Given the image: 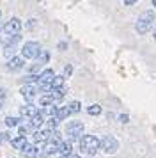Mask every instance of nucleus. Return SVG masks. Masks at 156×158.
I'll return each mask as SVG.
<instances>
[{
	"label": "nucleus",
	"mask_w": 156,
	"mask_h": 158,
	"mask_svg": "<svg viewBox=\"0 0 156 158\" xmlns=\"http://www.w3.org/2000/svg\"><path fill=\"white\" fill-rule=\"evenodd\" d=\"M20 30H21V20L20 18H11V20L4 25V32L11 37L20 36Z\"/></svg>",
	"instance_id": "0eeeda50"
},
{
	"label": "nucleus",
	"mask_w": 156,
	"mask_h": 158,
	"mask_svg": "<svg viewBox=\"0 0 156 158\" xmlns=\"http://www.w3.org/2000/svg\"><path fill=\"white\" fill-rule=\"evenodd\" d=\"M9 139H11V133H9V131H0V144L7 142Z\"/></svg>",
	"instance_id": "4be33fe9"
},
{
	"label": "nucleus",
	"mask_w": 156,
	"mask_h": 158,
	"mask_svg": "<svg viewBox=\"0 0 156 158\" xmlns=\"http://www.w3.org/2000/svg\"><path fill=\"white\" fill-rule=\"evenodd\" d=\"M6 124H7V126H11V128H13V126H20V119L9 115V117H6Z\"/></svg>",
	"instance_id": "412c9836"
},
{
	"label": "nucleus",
	"mask_w": 156,
	"mask_h": 158,
	"mask_svg": "<svg viewBox=\"0 0 156 158\" xmlns=\"http://www.w3.org/2000/svg\"><path fill=\"white\" fill-rule=\"evenodd\" d=\"M51 133H53V131H50V130H35L34 131L35 142H46V140H50Z\"/></svg>",
	"instance_id": "9b49d317"
},
{
	"label": "nucleus",
	"mask_w": 156,
	"mask_h": 158,
	"mask_svg": "<svg viewBox=\"0 0 156 158\" xmlns=\"http://www.w3.org/2000/svg\"><path fill=\"white\" fill-rule=\"evenodd\" d=\"M20 93L28 103H32V100H34V96H35V87L32 85V84H23V85L20 87Z\"/></svg>",
	"instance_id": "6e6552de"
},
{
	"label": "nucleus",
	"mask_w": 156,
	"mask_h": 158,
	"mask_svg": "<svg viewBox=\"0 0 156 158\" xmlns=\"http://www.w3.org/2000/svg\"><path fill=\"white\" fill-rule=\"evenodd\" d=\"M133 4H135L133 0H126V2H124V6H133Z\"/></svg>",
	"instance_id": "cd10ccee"
},
{
	"label": "nucleus",
	"mask_w": 156,
	"mask_h": 158,
	"mask_svg": "<svg viewBox=\"0 0 156 158\" xmlns=\"http://www.w3.org/2000/svg\"><path fill=\"white\" fill-rule=\"evenodd\" d=\"M119 119H121V123H128V121H129V115H128V114H121Z\"/></svg>",
	"instance_id": "393cba45"
},
{
	"label": "nucleus",
	"mask_w": 156,
	"mask_h": 158,
	"mask_svg": "<svg viewBox=\"0 0 156 158\" xmlns=\"http://www.w3.org/2000/svg\"><path fill=\"white\" fill-rule=\"evenodd\" d=\"M11 144H13L14 149H20V151H21L28 142H27V139H25V137H20V135H18L16 139H13V140H11Z\"/></svg>",
	"instance_id": "f3484780"
},
{
	"label": "nucleus",
	"mask_w": 156,
	"mask_h": 158,
	"mask_svg": "<svg viewBox=\"0 0 156 158\" xmlns=\"http://www.w3.org/2000/svg\"><path fill=\"white\" fill-rule=\"evenodd\" d=\"M41 44L37 41H27L21 48V57L23 59H37L41 53Z\"/></svg>",
	"instance_id": "7ed1b4c3"
},
{
	"label": "nucleus",
	"mask_w": 156,
	"mask_h": 158,
	"mask_svg": "<svg viewBox=\"0 0 156 158\" xmlns=\"http://www.w3.org/2000/svg\"><path fill=\"white\" fill-rule=\"evenodd\" d=\"M25 82H27V84H30V82H37V75H32V77L28 75V77H25Z\"/></svg>",
	"instance_id": "b1692460"
},
{
	"label": "nucleus",
	"mask_w": 156,
	"mask_h": 158,
	"mask_svg": "<svg viewBox=\"0 0 156 158\" xmlns=\"http://www.w3.org/2000/svg\"><path fill=\"white\" fill-rule=\"evenodd\" d=\"M87 114L89 115H99L101 114V107H99L98 103H94V105H91V107L87 108Z\"/></svg>",
	"instance_id": "aec40b11"
},
{
	"label": "nucleus",
	"mask_w": 156,
	"mask_h": 158,
	"mask_svg": "<svg viewBox=\"0 0 156 158\" xmlns=\"http://www.w3.org/2000/svg\"><path fill=\"white\" fill-rule=\"evenodd\" d=\"M37 59H39L41 62H46V60L50 59V53H48V52H41V53H39V57H37Z\"/></svg>",
	"instance_id": "5701e85b"
},
{
	"label": "nucleus",
	"mask_w": 156,
	"mask_h": 158,
	"mask_svg": "<svg viewBox=\"0 0 156 158\" xmlns=\"http://www.w3.org/2000/svg\"><path fill=\"white\" fill-rule=\"evenodd\" d=\"M53 103H55V98L51 96V93H46L44 96H41V98H39V105H41L43 108H46V107H51Z\"/></svg>",
	"instance_id": "4468645a"
},
{
	"label": "nucleus",
	"mask_w": 156,
	"mask_h": 158,
	"mask_svg": "<svg viewBox=\"0 0 156 158\" xmlns=\"http://www.w3.org/2000/svg\"><path fill=\"white\" fill-rule=\"evenodd\" d=\"M60 87H64V77H55L50 91H55V89H60Z\"/></svg>",
	"instance_id": "a211bd4d"
},
{
	"label": "nucleus",
	"mask_w": 156,
	"mask_h": 158,
	"mask_svg": "<svg viewBox=\"0 0 156 158\" xmlns=\"http://www.w3.org/2000/svg\"><path fill=\"white\" fill-rule=\"evenodd\" d=\"M71 71H73V68H71V66H66V69H64V77H69Z\"/></svg>",
	"instance_id": "a878e982"
},
{
	"label": "nucleus",
	"mask_w": 156,
	"mask_h": 158,
	"mask_svg": "<svg viewBox=\"0 0 156 158\" xmlns=\"http://www.w3.org/2000/svg\"><path fill=\"white\" fill-rule=\"evenodd\" d=\"M154 41H156V27H154Z\"/></svg>",
	"instance_id": "c85d7f7f"
},
{
	"label": "nucleus",
	"mask_w": 156,
	"mask_h": 158,
	"mask_svg": "<svg viewBox=\"0 0 156 158\" xmlns=\"http://www.w3.org/2000/svg\"><path fill=\"white\" fill-rule=\"evenodd\" d=\"M0 18H2V11H0Z\"/></svg>",
	"instance_id": "7c9ffc66"
},
{
	"label": "nucleus",
	"mask_w": 156,
	"mask_h": 158,
	"mask_svg": "<svg viewBox=\"0 0 156 158\" xmlns=\"http://www.w3.org/2000/svg\"><path fill=\"white\" fill-rule=\"evenodd\" d=\"M30 128H35V130H39L43 126V124H44V115L41 114V112H37V114L34 115V117H32V119H30Z\"/></svg>",
	"instance_id": "ddd939ff"
},
{
	"label": "nucleus",
	"mask_w": 156,
	"mask_h": 158,
	"mask_svg": "<svg viewBox=\"0 0 156 158\" xmlns=\"http://www.w3.org/2000/svg\"><path fill=\"white\" fill-rule=\"evenodd\" d=\"M68 108H69L71 114H78L82 110V105H80V101H71L69 105H68Z\"/></svg>",
	"instance_id": "6ab92c4d"
},
{
	"label": "nucleus",
	"mask_w": 156,
	"mask_h": 158,
	"mask_svg": "<svg viewBox=\"0 0 156 158\" xmlns=\"http://www.w3.org/2000/svg\"><path fill=\"white\" fill-rule=\"evenodd\" d=\"M153 6H154V7H156V0H153Z\"/></svg>",
	"instance_id": "c756f323"
},
{
	"label": "nucleus",
	"mask_w": 156,
	"mask_h": 158,
	"mask_svg": "<svg viewBox=\"0 0 156 158\" xmlns=\"http://www.w3.org/2000/svg\"><path fill=\"white\" fill-rule=\"evenodd\" d=\"M35 114H37V108H35L32 103H27V105H23V107L20 108V115L23 119H27V121H30Z\"/></svg>",
	"instance_id": "1a4fd4ad"
},
{
	"label": "nucleus",
	"mask_w": 156,
	"mask_h": 158,
	"mask_svg": "<svg viewBox=\"0 0 156 158\" xmlns=\"http://www.w3.org/2000/svg\"><path fill=\"white\" fill-rule=\"evenodd\" d=\"M80 149L84 155H89V156L96 155L99 149V139L94 135H84L80 139Z\"/></svg>",
	"instance_id": "f03ea898"
},
{
	"label": "nucleus",
	"mask_w": 156,
	"mask_h": 158,
	"mask_svg": "<svg viewBox=\"0 0 156 158\" xmlns=\"http://www.w3.org/2000/svg\"><path fill=\"white\" fill-rule=\"evenodd\" d=\"M21 153H23L27 158H34V156H37V153H39V151H37V148H35L34 144H27V146L21 149Z\"/></svg>",
	"instance_id": "dca6fc26"
},
{
	"label": "nucleus",
	"mask_w": 156,
	"mask_h": 158,
	"mask_svg": "<svg viewBox=\"0 0 156 158\" xmlns=\"http://www.w3.org/2000/svg\"><path fill=\"white\" fill-rule=\"evenodd\" d=\"M60 158H80L78 155H68V156H60Z\"/></svg>",
	"instance_id": "bb28decb"
},
{
	"label": "nucleus",
	"mask_w": 156,
	"mask_h": 158,
	"mask_svg": "<svg viewBox=\"0 0 156 158\" xmlns=\"http://www.w3.org/2000/svg\"><path fill=\"white\" fill-rule=\"evenodd\" d=\"M99 149L103 151L105 155H113V153H117V149H119V142H117L115 137L106 135L99 140Z\"/></svg>",
	"instance_id": "20e7f679"
},
{
	"label": "nucleus",
	"mask_w": 156,
	"mask_h": 158,
	"mask_svg": "<svg viewBox=\"0 0 156 158\" xmlns=\"http://www.w3.org/2000/svg\"><path fill=\"white\" fill-rule=\"evenodd\" d=\"M60 156H68V155H73V146H71V142L68 140V142H60L59 144V151H57Z\"/></svg>",
	"instance_id": "f8f14e48"
},
{
	"label": "nucleus",
	"mask_w": 156,
	"mask_h": 158,
	"mask_svg": "<svg viewBox=\"0 0 156 158\" xmlns=\"http://www.w3.org/2000/svg\"><path fill=\"white\" fill-rule=\"evenodd\" d=\"M154 22H156L154 13H153V11H146V13H142V15L138 16L135 29H137L138 34H147L149 30L153 29V23Z\"/></svg>",
	"instance_id": "f257e3e1"
},
{
	"label": "nucleus",
	"mask_w": 156,
	"mask_h": 158,
	"mask_svg": "<svg viewBox=\"0 0 156 158\" xmlns=\"http://www.w3.org/2000/svg\"><path fill=\"white\" fill-rule=\"evenodd\" d=\"M53 78H55L53 69H44V71L37 77L39 89H41V91H50V89H51V84H53Z\"/></svg>",
	"instance_id": "423d86ee"
},
{
	"label": "nucleus",
	"mask_w": 156,
	"mask_h": 158,
	"mask_svg": "<svg viewBox=\"0 0 156 158\" xmlns=\"http://www.w3.org/2000/svg\"><path fill=\"white\" fill-rule=\"evenodd\" d=\"M68 115H71L68 105H66V107H57V110H55V119L57 121H64Z\"/></svg>",
	"instance_id": "2eb2a0df"
},
{
	"label": "nucleus",
	"mask_w": 156,
	"mask_h": 158,
	"mask_svg": "<svg viewBox=\"0 0 156 158\" xmlns=\"http://www.w3.org/2000/svg\"><path fill=\"white\" fill-rule=\"evenodd\" d=\"M84 130H85V124L82 121H71L66 126V135L69 137L71 140H76V139H82Z\"/></svg>",
	"instance_id": "39448f33"
},
{
	"label": "nucleus",
	"mask_w": 156,
	"mask_h": 158,
	"mask_svg": "<svg viewBox=\"0 0 156 158\" xmlns=\"http://www.w3.org/2000/svg\"><path fill=\"white\" fill-rule=\"evenodd\" d=\"M23 66H25V60H23V57H18V55H16V57H13L9 62H7L6 68L9 69V71H18V69H21Z\"/></svg>",
	"instance_id": "9d476101"
}]
</instances>
